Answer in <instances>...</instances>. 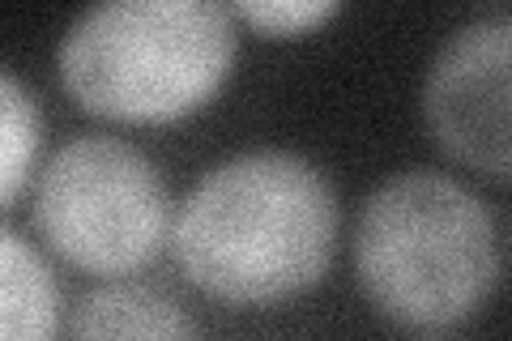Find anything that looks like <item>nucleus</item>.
I'll return each mask as SVG.
<instances>
[{
	"instance_id": "obj_1",
	"label": "nucleus",
	"mask_w": 512,
	"mask_h": 341,
	"mask_svg": "<svg viewBox=\"0 0 512 341\" xmlns=\"http://www.w3.org/2000/svg\"><path fill=\"white\" fill-rule=\"evenodd\" d=\"M338 248V197L295 150H248L210 167L175 209L180 273L218 303L269 307L312 290Z\"/></svg>"
},
{
	"instance_id": "obj_2",
	"label": "nucleus",
	"mask_w": 512,
	"mask_h": 341,
	"mask_svg": "<svg viewBox=\"0 0 512 341\" xmlns=\"http://www.w3.org/2000/svg\"><path fill=\"white\" fill-rule=\"evenodd\" d=\"M355 278L363 299L402 329L470 320L500 282L487 201L431 167L380 180L355 222Z\"/></svg>"
},
{
	"instance_id": "obj_3",
	"label": "nucleus",
	"mask_w": 512,
	"mask_h": 341,
	"mask_svg": "<svg viewBox=\"0 0 512 341\" xmlns=\"http://www.w3.org/2000/svg\"><path fill=\"white\" fill-rule=\"evenodd\" d=\"M60 81L90 116L171 124L222 90L235 64V9L214 0H107L60 39Z\"/></svg>"
},
{
	"instance_id": "obj_4",
	"label": "nucleus",
	"mask_w": 512,
	"mask_h": 341,
	"mask_svg": "<svg viewBox=\"0 0 512 341\" xmlns=\"http://www.w3.org/2000/svg\"><path fill=\"white\" fill-rule=\"evenodd\" d=\"M35 226L69 265L124 278L167 248L175 218L163 175L137 145L82 133L43 162Z\"/></svg>"
},
{
	"instance_id": "obj_5",
	"label": "nucleus",
	"mask_w": 512,
	"mask_h": 341,
	"mask_svg": "<svg viewBox=\"0 0 512 341\" xmlns=\"http://www.w3.org/2000/svg\"><path fill=\"white\" fill-rule=\"evenodd\" d=\"M423 120L453 162L512 180V13L474 18L436 47Z\"/></svg>"
},
{
	"instance_id": "obj_6",
	"label": "nucleus",
	"mask_w": 512,
	"mask_h": 341,
	"mask_svg": "<svg viewBox=\"0 0 512 341\" xmlns=\"http://www.w3.org/2000/svg\"><path fill=\"white\" fill-rule=\"evenodd\" d=\"M69 341H192V320L163 286L111 278L77 299Z\"/></svg>"
},
{
	"instance_id": "obj_7",
	"label": "nucleus",
	"mask_w": 512,
	"mask_h": 341,
	"mask_svg": "<svg viewBox=\"0 0 512 341\" xmlns=\"http://www.w3.org/2000/svg\"><path fill=\"white\" fill-rule=\"evenodd\" d=\"M0 278H5V341H56L60 290L47 261L18 226L0 231Z\"/></svg>"
},
{
	"instance_id": "obj_8",
	"label": "nucleus",
	"mask_w": 512,
	"mask_h": 341,
	"mask_svg": "<svg viewBox=\"0 0 512 341\" xmlns=\"http://www.w3.org/2000/svg\"><path fill=\"white\" fill-rule=\"evenodd\" d=\"M0 124H5V162H0V201L18 205L22 188L35 180V158L43 145V111L18 73L0 69Z\"/></svg>"
},
{
	"instance_id": "obj_9",
	"label": "nucleus",
	"mask_w": 512,
	"mask_h": 341,
	"mask_svg": "<svg viewBox=\"0 0 512 341\" xmlns=\"http://www.w3.org/2000/svg\"><path fill=\"white\" fill-rule=\"evenodd\" d=\"M333 13H338V5H329V0H244V5H235V18L269 39L312 35Z\"/></svg>"
},
{
	"instance_id": "obj_10",
	"label": "nucleus",
	"mask_w": 512,
	"mask_h": 341,
	"mask_svg": "<svg viewBox=\"0 0 512 341\" xmlns=\"http://www.w3.org/2000/svg\"><path fill=\"white\" fill-rule=\"evenodd\" d=\"M431 341H436V337H431Z\"/></svg>"
}]
</instances>
